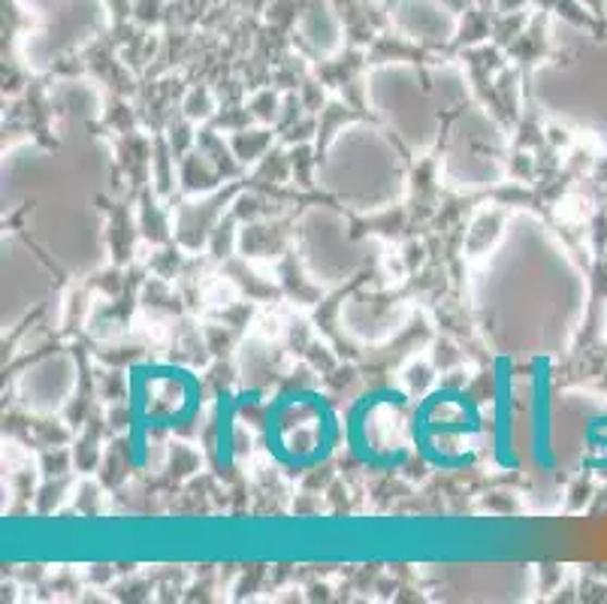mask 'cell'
Wrapping results in <instances>:
<instances>
[{"instance_id": "obj_1", "label": "cell", "mask_w": 607, "mask_h": 604, "mask_svg": "<svg viewBox=\"0 0 607 604\" xmlns=\"http://www.w3.org/2000/svg\"><path fill=\"white\" fill-rule=\"evenodd\" d=\"M267 451L284 469L306 471L330 459L338 442L336 411L324 396L309 390H287L263 420Z\"/></svg>"}, {"instance_id": "obj_2", "label": "cell", "mask_w": 607, "mask_h": 604, "mask_svg": "<svg viewBox=\"0 0 607 604\" xmlns=\"http://www.w3.org/2000/svg\"><path fill=\"white\" fill-rule=\"evenodd\" d=\"M474 435H481V408L462 390H435L411 415V444L423 463L438 471L469 469Z\"/></svg>"}, {"instance_id": "obj_3", "label": "cell", "mask_w": 607, "mask_h": 604, "mask_svg": "<svg viewBox=\"0 0 607 604\" xmlns=\"http://www.w3.org/2000/svg\"><path fill=\"white\" fill-rule=\"evenodd\" d=\"M200 381L176 366H136L127 381L131 442L143 466V439L151 430L185 427L200 411Z\"/></svg>"}, {"instance_id": "obj_4", "label": "cell", "mask_w": 607, "mask_h": 604, "mask_svg": "<svg viewBox=\"0 0 607 604\" xmlns=\"http://www.w3.org/2000/svg\"><path fill=\"white\" fill-rule=\"evenodd\" d=\"M405 393L391 387L363 393L354 403L348 423H345V442L351 454L363 466L379 471H393L402 466L411 454V420L405 423Z\"/></svg>"}, {"instance_id": "obj_5", "label": "cell", "mask_w": 607, "mask_h": 604, "mask_svg": "<svg viewBox=\"0 0 607 604\" xmlns=\"http://www.w3.org/2000/svg\"><path fill=\"white\" fill-rule=\"evenodd\" d=\"M513 366L508 357H499L496 362V430H493V439H496V463L501 469H520V459L513 454Z\"/></svg>"}, {"instance_id": "obj_6", "label": "cell", "mask_w": 607, "mask_h": 604, "mask_svg": "<svg viewBox=\"0 0 607 604\" xmlns=\"http://www.w3.org/2000/svg\"><path fill=\"white\" fill-rule=\"evenodd\" d=\"M532 384H535V396H532V454L544 471L556 469L554 451H550V399H547V372L544 362L532 366Z\"/></svg>"}]
</instances>
